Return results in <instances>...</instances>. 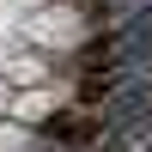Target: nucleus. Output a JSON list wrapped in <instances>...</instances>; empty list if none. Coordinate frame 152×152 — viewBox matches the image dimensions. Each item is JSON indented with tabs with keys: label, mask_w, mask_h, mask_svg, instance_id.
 <instances>
[{
	"label": "nucleus",
	"mask_w": 152,
	"mask_h": 152,
	"mask_svg": "<svg viewBox=\"0 0 152 152\" xmlns=\"http://www.w3.org/2000/svg\"><path fill=\"white\" fill-rule=\"evenodd\" d=\"M55 104H61V97H55V91H49V85H43V91H24V97H18V110H12V116H18L24 128H37V122H55V116H61Z\"/></svg>",
	"instance_id": "nucleus-1"
}]
</instances>
